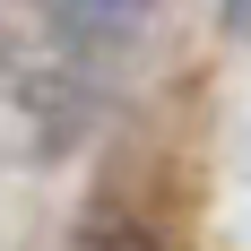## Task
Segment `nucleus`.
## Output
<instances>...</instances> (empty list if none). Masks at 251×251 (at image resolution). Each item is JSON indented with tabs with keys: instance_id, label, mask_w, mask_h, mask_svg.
Wrapping results in <instances>:
<instances>
[{
	"instance_id": "nucleus-1",
	"label": "nucleus",
	"mask_w": 251,
	"mask_h": 251,
	"mask_svg": "<svg viewBox=\"0 0 251 251\" xmlns=\"http://www.w3.org/2000/svg\"><path fill=\"white\" fill-rule=\"evenodd\" d=\"M61 18L78 35H130V26L148 18V0H61Z\"/></svg>"
},
{
	"instance_id": "nucleus-2",
	"label": "nucleus",
	"mask_w": 251,
	"mask_h": 251,
	"mask_svg": "<svg viewBox=\"0 0 251 251\" xmlns=\"http://www.w3.org/2000/svg\"><path fill=\"white\" fill-rule=\"evenodd\" d=\"M78 251H148V243H139V234H87Z\"/></svg>"
},
{
	"instance_id": "nucleus-3",
	"label": "nucleus",
	"mask_w": 251,
	"mask_h": 251,
	"mask_svg": "<svg viewBox=\"0 0 251 251\" xmlns=\"http://www.w3.org/2000/svg\"><path fill=\"white\" fill-rule=\"evenodd\" d=\"M226 26H243V35H251V0H226Z\"/></svg>"
}]
</instances>
